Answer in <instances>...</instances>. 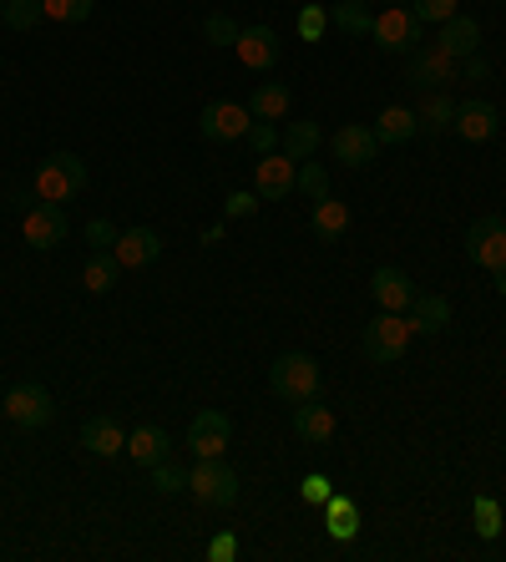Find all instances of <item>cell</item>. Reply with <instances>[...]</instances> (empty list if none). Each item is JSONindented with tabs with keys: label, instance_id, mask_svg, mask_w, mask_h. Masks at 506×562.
I'll return each instance as SVG.
<instances>
[{
	"label": "cell",
	"instance_id": "17",
	"mask_svg": "<svg viewBox=\"0 0 506 562\" xmlns=\"http://www.w3.org/2000/svg\"><path fill=\"white\" fill-rule=\"evenodd\" d=\"M370 294H375L380 310H411V300H416V284H411V274L405 269H375V279H370Z\"/></svg>",
	"mask_w": 506,
	"mask_h": 562
},
{
	"label": "cell",
	"instance_id": "31",
	"mask_svg": "<svg viewBox=\"0 0 506 562\" xmlns=\"http://www.w3.org/2000/svg\"><path fill=\"white\" fill-rule=\"evenodd\" d=\"M0 21L11 31H36L41 21H46V5H41V0H5V5H0Z\"/></svg>",
	"mask_w": 506,
	"mask_h": 562
},
{
	"label": "cell",
	"instance_id": "9",
	"mask_svg": "<svg viewBox=\"0 0 506 562\" xmlns=\"http://www.w3.org/2000/svg\"><path fill=\"white\" fill-rule=\"evenodd\" d=\"M466 259L481 263V269H502L506 263V218L486 213L466 228Z\"/></svg>",
	"mask_w": 506,
	"mask_h": 562
},
{
	"label": "cell",
	"instance_id": "28",
	"mask_svg": "<svg viewBox=\"0 0 506 562\" xmlns=\"http://www.w3.org/2000/svg\"><path fill=\"white\" fill-rule=\"evenodd\" d=\"M87 289L91 294H112L117 289V279H122V263H117V254H91L87 259Z\"/></svg>",
	"mask_w": 506,
	"mask_h": 562
},
{
	"label": "cell",
	"instance_id": "21",
	"mask_svg": "<svg viewBox=\"0 0 506 562\" xmlns=\"http://www.w3.org/2000/svg\"><path fill=\"white\" fill-rule=\"evenodd\" d=\"M81 446H87L91 457H122L127 451V431H122L112 416H91L81 426Z\"/></svg>",
	"mask_w": 506,
	"mask_h": 562
},
{
	"label": "cell",
	"instance_id": "32",
	"mask_svg": "<svg viewBox=\"0 0 506 562\" xmlns=\"http://www.w3.org/2000/svg\"><path fill=\"white\" fill-rule=\"evenodd\" d=\"M294 193L314 198V203H319V198H329V172H325V162H310V157H304V162H299V178H294Z\"/></svg>",
	"mask_w": 506,
	"mask_h": 562
},
{
	"label": "cell",
	"instance_id": "11",
	"mask_svg": "<svg viewBox=\"0 0 506 562\" xmlns=\"http://www.w3.org/2000/svg\"><path fill=\"white\" fill-rule=\"evenodd\" d=\"M294 178H299V162L284 153H263L259 162H254V193L269 198V203L294 193Z\"/></svg>",
	"mask_w": 506,
	"mask_h": 562
},
{
	"label": "cell",
	"instance_id": "46",
	"mask_svg": "<svg viewBox=\"0 0 506 562\" xmlns=\"http://www.w3.org/2000/svg\"><path fill=\"white\" fill-rule=\"evenodd\" d=\"M385 5H411V0H385Z\"/></svg>",
	"mask_w": 506,
	"mask_h": 562
},
{
	"label": "cell",
	"instance_id": "19",
	"mask_svg": "<svg viewBox=\"0 0 506 562\" xmlns=\"http://www.w3.org/2000/svg\"><path fill=\"white\" fill-rule=\"evenodd\" d=\"M127 457L153 471L157 461H172V436L162 431V426H137V431L127 436Z\"/></svg>",
	"mask_w": 506,
	"mask_h": 562
},
{
	"label": "cell",
	"instance_id": "24",
	"mask_svg": "<svg viewBox=\"0 0 506 562\" xmlns=\"http://www.w3.org/2000/svg\"><path fill=\"white\" fill-rule=\"evenodd\" d=\"M289 106H294V92H289L284 81H263V87H254L248 112H254V122H279V117H289Z\"/></svg>",
	"mask_w": 506,
	"mask_h": 562
},
{
	"label": "cell",
	"instance_id": "48",
	"mask_svg": "<svg viewBox=\"0 0 506 562\" xmlns=\"http://www.w3.org/2000/svg\"><path fill=\"white\" fill-rule=\"evenodd\" d=\"M0 5H5V0H0Z\"/></svg>",
	"mask_w": 506,
	"mask_h": 562
},
{
	"label": "cell",
	"instance_id": "2",
	"mask_svg": "<svg viewBox=\"0 0 506 562\" xmlns=\"http://www.w3.org/2000/svg\"><path fill=\"white\" fill-rule=\"evenodd\" d=\"M81 188H87V162H81L77 153H52L36 168L31 193H36L41 203H66V198H77Z\"/></svg>",
	"mask_w": 506,
	"mask_h": 562
},
{
	"label": "cell",
	"instance_id": "12",
	"mask_svg": "<svg viewBox=\"0 0 506 562\" xmlns=\"http://www.w3.org/2000/svg\"><path fill=\"white\" fill-rule=\"evenodd\" d=\"M228 436H234V420L223 416V411H198L193 426H188V451L193 457H223Z\"/></svg>",
	"mask_w": 506,
	"mask_h": 562
},
{
	"label": "cell",
	"instance_id": "18",
	"mask_svg": "<svg viewBox=\"0 0 506 562\" xmlns=\"http://www.w3.org/2000/svg\"><path fill=\"white\" fill-rule=\"evenodd\" d=\"M436 46H441L446 56H456V61H466V56H476V46H481V26L471 21V15L456 11L451 21H441V36H436Z\"/></svg>",
	"mask_w": 506,
	"mask_h": 562
},
{
	"label": "cell",
	"instance_id": "26",
	"mask_svg": "<svg viewBox=\"0 0 506 562\" xmlns=\"http://www.w3.org/2000/svg\"><path fill=\"white\" fill-rule=\"evenodd\" d=\"M279 143H284V157L304 162V157H314V147L325 143V132H319V122H289V127L279 132Z\"/></svg>",
	"mask_w": 506,
	"mask_h": 562
},
{
	"label": "cell",
	"instance_id": "47",
	"mask_svg": "<svg viewBox=\"0 0 506 562\" xmlns=\"http://www.w3.org/2000/svg\"><path fill=\"white\" fill-rule=\"evenodd\" d=\"M0 558H5V552H0Z\"/></svg>",
	"mask_w": 506,
	"mask_h": 562
},
{
	"label": "cell",
	"instance_id": "33",
	"mask_svg": "<svg viewBox=\"0 0 506 562\" xmlns=\"http://www.w3.org/2000/svg\"><path fill=\"white\" fill-rule=\"evenodd\" d=\"M153 492L157 497H178V492H188V471L172 467V461H157L153 467Z\"/></svg>",
	"mask_w": 506,
	"mask_h": 562
},
{
	"label": "cell",
	"instance_id": "22",
	"mask_svg": "<svg viewBox=\"0 0 506 562\" xmlns=\"http://www.w3.org/2000/svg\"><path fill=\"white\" fill-rule=\"evenodd\" d=\"M411 325H416V335H441L451 325V300L446 294H416L411 300Z\"/></svg>",
	"mask_w": 506,
	"mask_h": 562
},
{
	"label": "cell",
	"instance_id": "39",
	"mask_svg": "<svg viewBox=\"0 0 506 562\" xmlns=\"http://www.w3.org/2000/svg\"><path fill=\"white\" fill-rule=\"evenodd\" d=\"M325 21H329V11H319V5H304V11H299V31H304V41H319V36H325Z\"/></svg>",
	"mask_w": 506,
	"mask_h": 562
},
{
	"label": "cell",
	"instance_id": "34",
	"mask_svg": "<svg viewBox=\"0 0 506 562\" xmlns=\"http://www.w3.org/2000/svg\"><path fill=\"white\" fill-rule=\"evenodd\" d=\"M41 5H46V15H52V21L77 26V21H87V15H91V5H97V0H41Z\"/></svg>",
	"mask_w": 506,
	"mask_h": 562
},
{
	"label": "cell",
	"instance_id": "3",
	"mask_svg": "<svg viewBox=\"0 0 506 562\" xmlns=\"http://www.w3.org/2000/svg\"><path fill=\"white\" fill-rule=\"evenodd\" d=\"M269 385L279 401H289V406H299V401H314L319 395V360L314 355H279L269 366Z\"/></svg>",
	"mask_w": 506,
	"mask_h": 562
},
{
	"label": "cell",
	"instance_id": "20",
	"mask_svg": "<svg viewBox=\"0 0 506 562\" xmlns=\"http://www.w3.org/2000/svg\"><path fill=\"white\" fill-rule=\"evenodd\" d=\"M496 127H502V117H496L492 102H461L456 106V137L486 143V137H496Z\"/></svg>",
	"mask_w": 506,
	"mask_h": 562
},
{
	"label": "cell",
	"instance_id": "14",
	"mask_svg": "<svg viewBox=\"0 0 506 562\" xmlns=\"http://www.w3.org/2000/svg\"><path fill=\"white\" fill-rule=\"evenodd\" d=\"M294 436L299 441H310V446L335 441V406H325L319 395H314V401H299L294 406Z\"/></svg>",
	"mask_w": 506,
	"mask_h": 562
},
{
	"label": "cell",
	"instance_id": "35",
	"mask_svg": "<svg viewBox=\"0 0 506 562\" xmlns=\"http://www.w3.org/2000/svg\"><path fill=\"white\" fill-rule=\"evenodd\" d=\"M238 31L244 26H238L234 15H223V11H213L209 21H203V36H209L213 46H238Z\"/></svg>",
	"mask_w": 506,
	"mask_h": 562
},
{
	"label": "cell",
	"instance_id": "44",
	"mask_svg": "<svg viewBox=\"0 0 506 562\" xmlns=\"http://www.w3.org/2000/svg\"><path fill=\"white\" fill-rule=\"evenodd\" d=\"M466 77L471 81H486V77H492V66L481 61V56H466Z\"/></svg>",
	"mask_w": 506,
	"mask_h": 562
},
{
	"label": "cell",
	"instance_id": "4",
	"mask_svg": "<svg viewBox=\"0 0 506 562\" xmlns=\"http://www.w3.org/2000/svg\"><path fill=\"white\" fill-rule=\"evenodd\" d=\"M375 46L390 56H411L416 46H426V26H420V15L411 11V5H385V11L375 15Z\"/></svg>",
	"mask_w": 506,
	"mask_h": 562
},
{
	"label": "cell",
	"instance_id": "16",
	"mask_svg": "<svg viewBox=\"0 0 506 562\" xmlns=\"http://www.w3.org/2000/svg\"><path fill=\"white\" fill-rule=\"evenodd\" d=\"M112 254H117L122 269H147V263L162 254V238H157L153 228H122L117 244H112Z\"/></svg>",
	"mask_w": 506,
	"mask_h": 562
},
{
	"label": "cell",
	"instance_id": "25",
	"mask_svg": "<svg viewBox=\"0 0 506 562\" xmlns=\"http://www.w3.org/2000/svg\"><path fill=\"white\" fill-rule=\"evenodd\" d=\"M310 228L319 238H325V244H335L339 234H345V228H350V203H339L335 193L329 198H319V203H314V218H310Z\"/></svg>",
	"mask_w": 506,
	"mask_h": 562
},
{
	"label": "cell",
	"instance_id": "6",
	"mask_svg": "<svg viewBox=\"0 0 506 562\" xmlns=\"http://www.w3.org/2000/svg\"><path fill=\"white\" fill-rule=\"evenodd\" d=\"M188 492L203 507H234L238 502V471L223 467V457H198V467L188 471Z\"/></svg>",
	"mask_w": 506,
	"mask_h": 562
},
{
	"label": "cell",
	"instance_id": "43",
	"mask_svg": "<svg viewBox=\"0 0 506 562\" xmlns=\"http://www.w3.org/2000/svg\"><path fill=\"white\" fill-rule=\"evenodd\" d=\"M209 558H213V562H234V558H238V542H234L228 532L213 537V542H209Z\"/></svg>",
	"mask_w": 506,
	"mask_h": 562
},
{
	"label": "cell",
	"instance_id": "5",
	"mask_svg": "<svg viewBox=\"0 0 506 562\" xmlns=\"http://www.w3.org/2000/svg\"><path fill=\"white\" fill-rule=\"evenodd\" d=\"M52 416H56V401L41 380H21V385L5 391V420L15 431H41V426H52Z\"/></svg>",
	"mask_w": 506,
	"mask_h": 562
},
{
	"label": "cell",
	"instance_id": "27",
	"mask_svg": "<svg viewBox=\"0 0 506 562\" xmlns=\"http://www.w3.org/2000/svg\"><path fill=\"white\" fill-rule=\"evenodd\" d=\"M329 21H335L345 36H370V31H375V11H370L364 0H339L335 11H329Z\"/></svg>",
	"mask_w": 506,
	"mask_h": 562
},
{
	"label": "cell",
	"instance_id": "8",
	"mask_svg": "<svg viewBox=\"0 0 506 562\" xmlns=\"http://www.w3.org/2000/svg\"><path fill=\"white\" fill-rule=\"evenodd\" d=\"M248 127H254V112L244 102H209L198 117V132L209 143H238V137H248Z\"/></svg>",
	"mask_w": 506,
	"mask_h": 562
},
{
	"label": "cell",
	"instance_id": "1",
	"mask_svg": "<svg viewBox=\"0 0 506 562\" xmlns=\"http://www.w3.org/2000/svg\"><path fill=\"white\" fill-rule=\"evenodd\" d=\"M411 340H416V325L405 319V314L395 310H380L370 325H364V355L375 360V366H395L405 350H411Z\"/></svg>",
	"mask_w": 506,
	"mask_h": 562
},
{
	"label": "cell",
	"instance_id": "23",
	"mask_svg": "<svg viewBox=\"0 0 506 562\" xmlns=\"http://www.w3.org/2000/svg\"><path fill=\"white\" fill-rule=\"evenodd\" d=\"M420 132V117L411 112V106H385L375 117V137H380V147H395V143H411Z\"/></svg>",
	"mask_w": 506,
	"mask_h": 562
},
{
	"label": "cell",
	"instance_id": "10",
	"mask_svg": "<svg viewBox=\"0 0 506 562\" xmlns=\"http://www.w3.org/2000/svg\"><path fill=\"white\" fill-rule=\"evenodd\" d=\"M21 238H26L31 249H56V244H66V213L61 203H31L26 218H21Z\"/></svg>",
	"mask_w": 506,
	"mask_h": 562
},
{
	"label": "cell",
	"instance_id": "7",
	"mask_svg": "<svg viewBox=\"0 0 506 562\" xmlns=\"http://www.w3.org/2000/svg\"><path fill=\"white\" fill-rule=\"evenodd\" d=\"M405 81L416 87V92H441L446 81H456V56H446L436 41L416 46L411 61H405Z\"/></svg>",
	"mask_w": 506,
	"mask_h": 562
},
{
	"label": "cell",
	"instance_id": "29",
	"mask_svg": "<svg viewBox=\"0 0 506 562\" xmlns=\"http://www.w3.org/2000/svg\"><path fill=\"white\" fill-rule=\"evenodd\" d=\"M416 117H420V132H446V127H456V102L446 92H426Z\"/></svg>",
	"mask_w": 506,
	"mask_h": 562
},
{
	"label": "cell",
	"instance_id": "40",
	"mask_svg": "<svg viewBox=\"0 0 506 562\" xmlns=\"http://www.w3.org/2000/svg\"><path fill=\"white\" fill-rule=\"evenodd\" d=\"M299 492H304V502H329V497H335V486H329V476H325V471H310Z\"/></svg>",
	"mask_w": 506,
	"mask_h": 562
},
{
	"label": "cell",
	"instance_id": "41",
	"mask_svg": "<svg viewBox=\"0 0 506 562\" xmlns=\"http://www.w3.org/2000/svg\"><path fill=\"white\" fill-rule=\"evenodd\" d=\"M248 143H254V153H273V143H279V127H273V122H254V127H248Z\"/></svg>",
	"mask_w": 506,
	"mask_h": 562
},
{
	"label": "cell",
	"instance_id": "13",
	"mask_svg": "<svg viewBox=\"0 0 506 562\" xmlns=\"http://www.w3.org/2000/svg\"><path fill=\"white\" fill-rule=\"evenodd\" d=\"M375 153H380L375 127H364V122H345V127L335 132V162H345V168H370Z\"/></svg>",
	"mask_w": 506,
	"mask_h": 562
},
{
	"label": "cell",
	"instance_id": "37",
	"mask_svg": "<svg viewBox=\"0 0 506 562\" xmlns=\"http://www.w3.org/2000/svg\"><path fill=\"white\" fill-rule=\"evenodd\" d=\"M117 223L112 218H91L87 223V244H91V254H112V244H117Z\"/></svg>",
	"mask_w": 506,
	"mask_h": 562
},
{
	"label": "cell",
	"instance_id": "30",
	"mask_svg": "<svg viewBox=\"0 0 506 562\" xmlns=\"http://www.w3.org/2000/svg\"><path fill=\"white\" fill-rule=\"evenodd\" d=\"M325 507H329V537H335V542H350V537L360 532V507H355L350 497H329Z\"/></svg>",
	"mask_w": 506,
	"mask_h": 562
},
{
	"label": "cell",
	"instance_id": "38",
	"mask_svg": "<svg viewBox=\"0 0 506 562\" xmlns=\"http://www.w3.org/2000/svg\"><path fill=\"white\" fill-rule=\"evenodd\" d=\"M411 11L420 15V26H441L456 15V0H411Z\"/></svg>",
	"mask_w": 506,
	"mask_h": 562
},
{
	"label": "cell",
	"instance_id": "45",
	"mask_svg": "<svg viewBox=\"0 0 506 562\" xmlns=\"http://www.w3.org/2000/svg\"><path fill=\"white\" fill-rule=\"evenodd\" d=\"M492 279H496V294L506 300V263H502V269H492Z\"/></svg>",
	"mask_w": 506,
	"mask_h": 562
},
{
	"label": "cell",
	"instance_id": "36",
	"mask_svg": "<svg viewBox=\"0 0 506 562\" xmlns=\"http://www.w3.org/2000/svg\"><path fill=\"white\" fill-rule=\"evenodd\" d=\"M471 517H476V532L492 542L496 532H502V507H496L492 497H476V507H471Z\"/></svg>",
	"mask_w": 506,
	"mask_h": 562
},
{
	"label": "cell",
	"instance_id": "15",
	"mask_svg": "<svg viewBox=\"0 0 506 562\" xmlns=\"http://www.w3.org/2000/svg\"><path fill=\"white\" fill-rule=\"evenodd\" d=\"M234 52L248 71H269V66L279 61V36H273V26H244Z\"/></svg>",
	"mask_w": 506,
	"mask_h": 562
},
{
	"label": "cell",
	"instance_id": "42",
	"mask_svg": "<svg viewBox=\"0 0 506 562\" xmlns=\"http://www.w3.org/2000/svg\"><path fill=\"white\" fill-rule=\"evenodd\" d=\"M254 198H259V193H244V188H238V193H228V203H223V209H228V218H248V213L259 209Z\"/></svg>",
	"mask_w": 506,
	"mask_h": 562
}]
</instances>
